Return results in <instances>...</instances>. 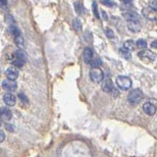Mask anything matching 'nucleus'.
<instances>
[{"label":"nucleus","instance_id":"21","mask_svg":"<svg viewBox=\"0 0 157 157\" xmlns=\"http://www.w3.org/2000/svg\"><path fill=\"white\" fill-rule=\"evenodd\" d=\"M137 47H140V48H145L147 46V43H146V41L144 40V39H138L137 41Z\"/></svg>","mask_w":157,"mask_h":157},{"label":"nucleus","instance_id":"15","mask_svg":"<svg viewBox=\"0 0 157 157\" xmlns=\"http://www.w3.org/2000/svg\"><path fill=\"white\" fill-rule=\"evenodd\" d=\"M128 27L129 30L132 31L133 33H137V31H140L141 29V26L140 24V22H128Z\"/></svg>","mask_w":157,"mask_h":157},{"label":"nucleus","instance_id":"7","mask_svg":"<svg viewBox=\"0 0 157 157\" xmlns=\"http://www.w3.org/2000/svg\"><path fill=\"white\" fill-rule=\"evenodd\" d=\"M102 90H104L105 92H107V93H110V94H115L116 95L117 94V90L115 89V87H114V85H113V82L111 80H105L103 82V84H102Z\"/></svg>","mask_w":157,"mask_h":157},{"label":"nucleus","instance_id":"3","mask_svg":"<svg viewBox=\"0 0 157 157\" xmlns=\"http://www.w3.org/2000/svg\"><path fill=\"white\" fill-rule=\"evenodd\" d=\"M117 86L123 90H128L132 86V80L129 77L126 76H119L116 80Z\"/></svg>","mask_w":157,"mask_h":157},{"label":"nucleus","instance_id":"16","mask_svg":"<svg viewBox=\"0 0 157 157\" xmlns=\"http://www.w3.org/2000/svg\"><path fill=\"white\" fill-rule=\"evenodd\" d=\"M9 31H10L11 35H12L15 38L22 36L21 31H20L19 29H18V27H17L16 26H10V27H9Z\"/></svg>","mask_w":157,"mask_h":157},{"label":"nucleus","instance_id":"5","mask_svg":"<svg viewBox=\"0 0 157 157\" xmlns=\"http://www.w3.org/2000/svg\"><path fill=\"white\" fill-rule=\"evenodd\" d=\"M89 76L92 82H100L103 80V72L100 68H91V70L89 72Z\"/></svg>","mask_w":157,"mask_h":157},{"label":"nucleus","instance_id":"17","mask_svg":"<svg viewBox=\"0 0 157 157\" xmlns=\"http://www.w3.org/2000/svg\"><path fill=\"white\" fill-rule=\"evenodd\" d=\"M136 45H137V43L133 42V40H128L124 43V48L128 50V51H133V50H135Z\"/></svg>","mask_w":157,"mask_h":157},{"label":"nucleus","instance_id":"10","mask_svg":"<svg viewBox=\"0 0 157 157\" xmlns=\"http://www.w3.org/2000/svg\"><path fill=\"white\" fill-rule=\"evenodd\" d=\"M0 119L4 122H8L12 119V112L10 109L2 107L0 108Z\"/></svg>","mask_w":157,"mask_h":157},{"label":"nucleus","instance_id":"4","mask_svg":"<svg viewBox=\"0 0 157 157\" xmlns=\"http://www.w3.org/2000/svg\"><path fill=\"white\" fill-rule=\"evenodd\" d=\"M141 13L146 19L153 22H157V9H154L152 7H145L142 9Z\"/></svg>","mask_w":157,"mask_h":157},{"label":"nucleus","instance_id":"18","mask_svg":"<svg viewBox=\"0 0 157 157\" xmlns=\"http://www.w3.org/2000/svg\"><path fill=\"white\" fill-rule=\"evenodd\" d=\"M119 53L125 59H131V53H130V51H128V50H126L124 47L119 50Z\"/></svg>","mask_w":157,"mask_h":157},{"label":"nucleus","instance_id":"19","mask_svg":"<svg viewBox=\"0 0 157 157\" xmlns=\"http://www.w3.org/2000/svg\"><path fill=\"white\" fill-rule=\"evenodd\" d=\"M101 60L99 58H93V60L89 63V65L92 67V68H99V66L101 65Z\"/></svg>","mask_w":157,"mask_h":157},{"label":"nucleus","instance_id":"29","mask_svg":"<svg viewBox=\"0 0 157 157\" xmlns=\"http://www.w3.org/2000/svg\"><path fill=\"white\" fill-rule=\"evenodd\" d=\"M4 140H5V133H4L2 131H0V142L4 141Z\"/></svg>","mask_w":157,"mask_h":157},{"label":"nucleus","instance_id":"28","mask_svg":"<svg viewBox=\"0 0 157 157\" xmlns=\"http://www.w3.org/2000/svg\"><path fill=\"white\" fill-rule=\"evenodd\" d=\"M101 3L104 4V5H107L109 7H112L114 5V2H112V1H102Z\"/></svg>","mask_w":157,"mask_h":157},{"label":"nucleus","instance_id":"11","mask_svg":"<svg viewBox=\"0 0 157 157\" xmlns=\"http://www.w3.org/2000/svg\"><path fill=\"white\" fill-rule=\"evenodd\" d=\"M3 101L7 106H14L16 104V96L12 93H5L3 95Z\"/></svg>","mask_w":157,"mask_h":157},{"label":"nucleus","instance_id":"13","mask_svg":"<svg viewBox=\"0 0 157 157\" xmlns=\"http://www.w3.org/2000/svg\"><path fill=\"white\" fill-rule=\"evenodd\" d=\"M142 109H144V113L149 115V116H152V115H154L156 113V107L152 103H149V102L144 103V106H142Z\"/></svg>","mask_w":157,"mask_h":157},{"label":"nucleus","instance_id":"1","mask_svg":"<svg viewBox=\"0 0 157 157\" xmlns=\"http://www.w3.org/2000/svg\"><path fill=\"white\" fill-rule=\"evenodd\" d=\"M27 61V56L24 51L22 50H17L16 52L13 53V59L11 63L13 64L16 68H21L24 66V64Z\"/></svg>","mask_w":157,"mask_h":157},{"label":"nucleus","instance_id":"23","mask_svg":"<svg viewBox=\"0 0 157 157\" xmlns=\"http://www.w3.org/2000/svg\"><path fill=\"white\" fill-rule=\"evenodd\" d=\"M15 42L20 46V47H23L24 46V39L22 38V36H20V38H15Z\"/></svg>","mask_w":157,"mask_h":157},{"label":"nucleus","instance_id":"9","mask_svg":"<svg viewBox=\"0 0 157 157\" xmlns=\"http://www.w3.org/2000/svg\"><path fill=\"white\" fill-rule=\"evenodd\" d=\"M2 87L6 91H15L17 89V82L10 80H5L2 82Z\"/></svg>","mask_w":157,"mask_h":157},{"label":"nucleus","instance_id":"31","mask_svg":"<svg viewBox=\"0 0 157 157\" xmlns=\"http://www.w3.org/2000/svg\"><path fill=\"white\" fill-rule=\"evenodd\" d=\"M150 4L153 7L152 8H154V9H157V1H152V2H150Z\"/></svg>","mask_w":157,"mask_h":157},{"label":"nucleus","instance_id":"22","mask_svg":"<svg viewBox=\"0 0 157 157\" xmlns=\"http://www.w3.org/2000/svg\"><path fill=\"white\" fill-rule=\"evenodd\" d=\"M75 8H76V11H77V13H78V14H82V11H84V8H82V5L80 3V2H76L75 3Z\"/></svg>","mask_w":157,"mask_h":157},{"label":"nucleus","instance_id":"6","mask_svg":"<svg viewBox=\"0 0 157 157\" xmlns=\"http://www.w3.org/2000/svg\"><path fill=\"white\" fill-rule=\"evenodd\" d=\"M138 57H140L141 60H144V61H147V62H150L156 58L155 54L152 51H150V50H147V49L141 50V51L138 52Z\"/></svg>","mask_w":157,"mask_h":157},{"label":"nucleus","instance_id":"30","mask_svg":"<svg viewBox=\"0 0 157 157\" xmlns=\"http://www.w3.org/2000/svg\"><path fill=\"white\" fill-rule=\"evenodd\" d=\"M0 6H2V8L7 7V2L6 1H0Z\"/></svg>","mask_w":157,"mask_h":157},{"label":"nucleus","instance_id":"12","mask_svg":"<svg viewBox=\"0 0 157 157\" xmlns=\"http://www.w3.org/2000/svg\"><path fill=\"white\" fill-rule=\"evenodd\" d=\"M124 18L128 22H133V21L140 22V16H138L136 12H133V11H127L126 13H124Z\"/></svg>","mask_w":157,"mask_h":157},{"label":"nucleus","instance_id":"26","mask_svg":"<svg viewBox=\"0 0 157 157\" xmlns=\"http://www.w3.org/2000/svg\"><path fill=\"white\" fill-rule=\"evenodd\" d=\"M106 35H107V36L109 38H112L113 36H114V34H113V31H111V30H109V29H107L106 30Z\"/></svg>","mask_w":157,"mask_h":157},{"label":"nucleus","instance_id":"27","mask_svg":"<svg viewBox=\"0 0 157 157\" xmlns=\"http://www.w3.org/2000/svg\"><path fill=\"white\" fill-rule=\"evenodd\" d=\"M5 129L9 132H14V128L11 124H5Z\"/></svg>","mask_w":157,"mask_h":157},{"label":"nucleus","instance_id":"24","mask_svg":"<svg viewBox=\"0 0 157 157\" xmlns=\"http://www.w3.org/2000/svg\"><path fill=\"white\" fill-rule=\"evenodd\" d=\"M92 9H93V13H94V16L96 18H99V15H98V12H97V6H96L95 2L92 3Z\"/></svg>","mask_w":157,"mask_h":157},{"label":"nucleus","instance_id":"32","mask_svg":"<svg viewBox=\"0 0 157 157\" xmlns=\"http://www.w3.org/2000/svg\"><path fill=\"white\" fill-rule=\"evenodd\" d=\"M151 46H152V47H154V48H157V39L154 40L153 42L151 43Z\"/></svg>","mask_w":157,"mask_h":157},{"label":"nucleus","instance_id":"20","mask_svg":"<svg viewBox=\"0 0 157 157\" xmlns=\"http://www.w3.org/2000/svg\"><path fill=\"white\" fill-rule=\"evenodd\" d=\"M73 27L77 31H80L82 30V24H81V22L78 21V19H75V20L73 21Z\"/></svg>","mask_w":157,"mask_h":157},{"label":"nucleus","instance_id":"2","mask_svg":"<svg viewBox=\"0 0 157 157\" xmlns=\"http://www.w3.org/2000/svg\"><path fill=\"white\" fill-rule=\"evenodd\" d=\"M142 97H144V93H142V91L138 89H133L130 93H129L128 100L131 104L135 105V104L140 103L142 99Z\"/></svg>","mask_w":157,"mask_h":157},{"label":"nucleus","instance_id":"14","mask_svg":"<svg viewBox=\"0 0 157 157\" xmlns=\"http://www.w3.org/2000/svg\"><path fill=\"white\" fill-rule=\"evenodd\" d=\"M84 59L87 64H89L93 60V51L89 47H86L84 50Z\"/></svg>","mask_w":157,"mask_h":157},{"label":"nucleus","instance_id":"8","mask_svg":"<svg viewBox=\"0 0 157 157\" xmlns=\"http://www.w3.org/2000/svg\"><path fill=\"white\" fill-rule=\"evenodd\" d=\"M5 74H6V77L8 78V80L15 82V80H17V78L19 77V70H18L16 67H9L7 68Z\"/></svg>","mask_w":157,"mask_h":157},{"label":"nucleus","instance_id":"25","mask_svg":"<svg viewBox=\"0 0 157 157\" xmlns=\"http://www.w3.org/2000/svg\"><path fill=\"white\" fill-rule=\"evenodd\" d=\"M19 98L23 101V102H26V103H27V101H29V99L27 98V96L24 93H23V92L19 93Z\"/></svg>","mask_w":157,"mask_h":157}]
</instances>
